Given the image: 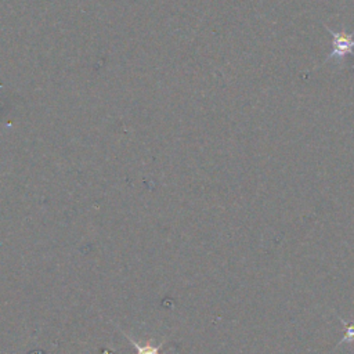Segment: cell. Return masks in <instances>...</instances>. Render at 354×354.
Returning a JSON list of instances; mask_svg holds the SVG:
<instances>
[{"mask_svg": "<svg viewBox=\"0 0 354 354\" xmlns=\"http://www.w3.org/2000/svg\"><path fill=\"white\" fill-rule=\"evenodd\" d=\"M325 29L332 35V51L330 54L325 58V62L332 59V58H343L347 54L354 55V32H344V30H332L330 28L325 26Z\"/></svg>", "mask_w": 354, "mask_h": 354, "instance_id": "1", "label": "cell"}, {"mask_svg": "<svg viewBox=\"0 0 354 354\" xmlns=\"http://www.w3.org/2000/svg\"><path fill=\"white\" fill-rule=\"evenodd\" d=\"M120 332H122V335L131 343V346L136 348L137 354H162V353H160V347L163 346V343H160V344H153L152 340L145 342V343H140V342L134 340L131 336H129L126 332H123V330H120Z\"/></svg>", "mask_w": 354, "mask_h": 354, "instance_id": "2", "label": "cell"}, {"mask_svg": "<svg viewBox=\"0 0 354 354\" xmlns=\"http://www.w3.org/2000/svg\"><path fill=\"white\" fill-rule=\"evenodd\" d=\"M340 321H342V324L344 326V336L340 340V343H343V342H354V324H348L343 318H340Z\"/></svg>", "mask_w": 354, "mask_h": 354, "instance_id": "3", "label": "cell"}]
</instances>
